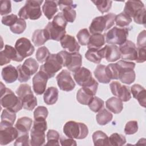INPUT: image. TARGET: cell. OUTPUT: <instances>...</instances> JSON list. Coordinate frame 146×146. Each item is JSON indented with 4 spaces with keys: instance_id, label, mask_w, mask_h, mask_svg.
Instances as JSON below:
<instances>
[{
    "instance_id": "obj_34",
    "label": "cell",
    "mask_w": 146,
    "mask_h": 146,
    "mask_svg": "<svg viewBox=\"0 0 146 146\" xmlns=\"http://www.w3.org/2000/svg\"><path fill=\"white\" fill-rule=\"evenodd\" d=\"M16 119V114L5 108L1 114V121L0 125L13 126Z\"/></svg>"
},
{
    "instance_id": "obj_47",
    "label": "cell",
    "mask_w": 146,
    "mask_h": 146,
    "mask_svg": "<svg viewBox=\"0 0 146 146\" xmlns=\"http://www.w3.org/2000/svg\"><path fill=\"white\" fill-rule=\"evenodd\" d=\"M50 54L48 49L46 47L42 46L37 50L35 57L38 62L39 63H43L46 62Z\"/></svg>"
},
{
    "instance_id": "obj_21",
    "label": "cell",
    "mask_w": 146,
    "mask_h": 146,
    "mask_svg": "<svg viewBox=\"0 0 146 146\" xmlns=\"http://www.w3.org/2000/svg\"><path fill=\"white\" fill-rule=\"evenodd\" d=\"M145 9L144 5L141 1H128L125 2L123 12L133 18Z\"/></svg>"
},
{
    "instance_id": "obj_11",
    "label": "cell",
    "mask_w": 146,
    "mask_h": 146,
    "mask_svg": "<svg viewBox=\"0 0 146 146\" xmlns=\"http://www.w3.org/2000/svg\"><path fill=\"white\" fill-rule=\"evenodd\" d=\"M62 67L56 54H52L50 55L45 63L40 66L39 71L43 72L48 79H50L53 78L55 73L61 70Z\"/></svg>"
},
{
    "instance_id": "obj_50",
    "label": "cell",
    "mask_w": 146,
    "mask_h": 146,
    "mask_svg": "<svg viewBox=\"0 0 146 146\" xmlns=\"http://www.w3.org/2000/svg\"><path fill=\"white\" fill-rule=\"evenodd\" d=\"M18 71V80L19 82H26L31 78V75L23 67L22 64H19L17 67Z\"/></svg>"
},
{
    "instance_id": "obj_18",
    "label": "cell",
    "mask_w": 146,
    "mask_h": 146,
    "mask_svg": "<svg viewBox=\"0 0 146 146\" xmlns=\"http://www.w3.org/2000/svg\"><path fill=\"white\" fill-rule=\"evenodd\" d=\"M19 132L15 127L13 126L0 125V144L7 145L18 136Z\"/></svg>"
},
{
    "instance_id": "obj_28",
    "label": "cell",
    "mask_w": 146,
    "mask_h": 146,
    "mask_svg": "<svg viewBox=\"0 0 146 146\" xmlns=\"http://www.w3.org/2000/svg\"><path fill=\"white\" fill-rule=\"evenodd\" d=\"M33 120L30 117L23 116L19 118L15 124V127L18 130L19 133H28L32 125Z\"/></svg>"
},
{
    "instance_id": "obj_13",
    "label": "cell",
    "mask_w": 146,
    "mask_h": 146,
    "mask_svg": "<svg viewBox=\"0 0 146 146\" xmlns=\"http://www.w3.org/2000/svg\"><path fill=\"white\" fill-rule=\"evenodd\" d=\"M56 2L67 22H74L76 17V12L74 9L76 8V5L74 4L72 1H58Z\"/></svg>"
},
{
    "instance_id": "obj_54",
    "label": "cell",
    "mask_w": 146,
    "mask_h": 146,
    "mask_svg": "<svg viewBox=\"0 0 146 146\" xmlns=\"http://www.w3.org/2000/svg\"><path fill=\"white\" fill-rule=\"evenodd\" d=\"M0 14L1 15H7L11 12V3L10 1H1Z\"/></svg>"
},
{
    "instance_id": "obj_41",
    "label": "cell",
    "mask_w": 146,
    "mask_h": 146,
    "mask_svg": "<svg viewBox=\"0 0 146 146\" xmlns=\"http://www.w3.org/2000/svg\"><path fill=\"white\" fill-rule=\"evenodd\" d=\"M110 145L121 146L126 143V139L124 136L117 133H113L108 137Z\"/></svg>"
},
{
    "instance_id": "obj_57",
    "label": "cell",
    "mask_w": 146,
    "mask_h": 146,
    "mask_svg": "<svg viewBox=\"0 0 146 146\" xmlns=\"http://www.w3.org/2000/svg\"><path fill=\"white\" fill-rule=\"evenodd\" d=\"M60 143L62 146H76L77 145L76 141L75 140H74L72 138H70L68 137H66L63 136L60 137Z\"/></svg>"
},
{
    "instance_id": "obj_32",
    "label": "cell",
    "mask_w": 146,
    "mask_h": 146,
    "mask_svg": "<svg viewBox=\"0 0 146 146\" xmlns=\"http://www.w3.org/2000/svg\"><path fill=\"white\" fill-rule=\"evenodd\" d=\"M32 42L36 46L43 45L48 39L44 29H37L34 31L32 35Z\"/></svg>"
},
{
    "instance_id": "obj_56",
    "label": "cell",
    "mask_w": 146,
    "mask_h": 146,
    "mask_svg": "<svg viewBox=\"0 0 146 146\" xmlns=\"http://www.w3.org/2000/svg\"><path fill=\"white\" fill-rule=\"evenodd\" d=\"M137 57L136 60L137 63H143L146 60V47H137Z\"/></svg>"
},
{
    "instance_id": "obj_33",
    "label": "cell",
    "mask_w": 146,
    "mask_h": 146,
    "mask_svg": "<svg viewBox=\"0 0 146 146\" xmlns=\"http://www.w3.org/2000/svg\"><path fill=\"white\" fill-rule=\"evenodd\" d=\"M92 140L95 146L110 145L108 136L102 131H96L92 134Z\"/></svg>"
},
{
    "instance_id": "obj_55",
    "label": "cell",
    "mask_w": 146,
    "mask_h": 146,
    "mask_svg": "<svg viewBox=\"0 0 146 146\" xmlns=\"http://www.w3.org/2000/svg\"><path fill=\"white\" fill-rule=\"evenodd\" d=\"M137 47H146V31H141L137 38Z\"/></svg>"
},
{
    "instance_id": "obj_58",
    "label": "cell",
    "mask_w": 146,
    "mask_h": 146,
    "mask_svg": "<svg viewBox=\"0 0 146 146\" xmlns=\"http://www.w3.org/2000/svg\"><path fill=\"white\" fill-rule=\"evenodd\" d=\"M133 21L135 23L140 25H145V9L138 14L133 18Z\"/></svg>"
},
{
    "instance_id": "obj_10",
    "label": "cell",
    "mask_w": 146,
    "mask_h": 146,
    "mask_svg": "<svg viewBox=\"0 0 146 146\" xmlns=\"http://www.w3.org/2000/svg\"><path fill=\"white\" fill-rule=\"evenodd\" d=\"M129 28H121L114 26L105 35L106 42L110 44L121 46L127 41Z\"/></svg>"
},
{
    "instance_id": "obj_31",
    "label": "cell",
    "mask_w": 146,
    "mask_h": 146,
    "mask_svg": "<svg viewBox=\"0 0 146 146\" xmlns=\"http://www.w3.org/2000/svg\"><path fill=\"white\" fill-rule=\"evenodd\" d=\"M59 91L55 87H48L44 92V102L47 105L54 104L58 99Z\"/></svg>"
},
{
    "instance_id": "obj_51",
    "label": "cell",
    "mask_w": 146,
    "mask_h": 146,
    "mask_svg": "<svg viewBox=\"0 0 146 146\" xmlns=\"http://www.w3.org/2000/svg\"><path fill=\"white\" fill-rule=\"evenodd\" d=\"M29 142V133H19L14 144L15 146H27L30 145Z\"/></svg>"
},
{
    "instance_id": "obj_30",
    "label": "cell",
    "mask_w": 146,
    "mask_h": 146,
    "mask_svg": "<svg viewBox=\"0 0 146 146\" xmlns=\"http://www.w3.org/2000/svg\"><path fill=\"white\" fill-rule=\"evenodd\" d=\"M106 43L104 35L100 33L94 34L90 36L87 44L88 48L100 49Z\"/></svg>"
},
{
    "instance_id": "obj_15",
    "label": "cell",
    "mask_w": 146,
    "mask_h": 146,
    "mask_svg": "<svg viewBox=\"0 0 146 146\" xmlns=\"http://www.w3.org/2000/svg\"><path fill=\"white\" fill-rule=\"evenodd\" d=\"M110 87L112 94L122 102H126L131 99V91L127 86L121 85L119 82L113 81L110 84Z\"/></svg>"
},
{
    "instance_id": "obj_46",
    "label": "cell",
    "mask_w": 146,
    "mask_h": 146,
    "mask_svg": "<svg viewBox=\"0 0 146 146\" xmlns=\"http://www.w3.org/2000/svg\"><path fill=\"white\" fill-rule=\"evenodd\" d=\"M90 34L87 29H83L79 31L76 34L78 42L82 46L87 45L90 38Z\"/></svg>"
},
{
    "instance_id": "obj_7",
    "label": "cell",
    "mask_w": 146,
    "mask_h": 146,
    "mask_svg": "<svg viewBox=\"0 0 146 146\" xmlns=\"http://www.w3.org/2000/svg\"><path fill=\"white\" fill-rule=\"evenodd\" d=\"M16 94L21 100L24 109L31 111L37 105L36 98L34 95L29 84H21L17 89Z\"/></svg>"
},
{
    "instance_id": "obj_2",
    "label": "cell",
    "mask_w": 146,
    "mask_h": 146,
    "mask_svg": "<svg viewBox=\"0 0 146 146\" xmlns=\"http://www.w3.org/2000/svg\"><path fill=\"white\" fill-rule=\"evenodd\" d=\"M115 17L116 14L111 13L95 18L90 25V32L94 34H102V33L107 31L114 25Z\"/></svg>"
},
{
    "instance_id": "obj_29",
    "label": "cell",
    "mask_w": 146,
    "mask_h": 146,
    "mask_svg": "<svg viewBox=\"0 0 146 146\" xmlns=\"http://www.w3.org/2000/svg\"><path fill=\"white\" fill-rule=\"evenodd\" d=\"M42 11L46 18L50 20L58 11V4L55 1H45L42 6Z\"/></svg>"
},
{
    "instance_id": "obj_48",
    "label": "cell",
    "mask_w": 146,
    "mask_h": 146,
    "mask_svg": "<svg viewBox=\"0 0 146 146\" xmlns=\"http://www.w3.org/2000/svg\"><path fill=\"white\" fill-rule=\"evenodd\" d=\"M51 23L54 26L64 30H66L67 24V22L64 18L62 12L59 13L54 17Z\"/></svg>"
},
{
    "instance_id": "obj_20",
    "label": "cell",
    "mask_w": 146,
    "mask_h": 146,
    "mask_svg": "<svg viewBox=\"0 0 146 146\" xmlns=\"http://www.w3.org/2000/svg\"><path fill=\"white\" fill-rule=\"evenodd\" d=\"M48 79L46 74L40 71L33 78V88L36 95H42L45 92Z\"/></svg>"
},
{
    "instance_id": "obj_45",
    "label": "cell",
    "mask_w": 146,
    "mask_h": 146,
    "mask_svg": "<svg viewBox=\"0 0 146 146\" xmlns=\"http://www.w3.org/2000/svg\"><path fill=\"white\" fill-rule=\"evenodd\" d=\"M26 28V22L25 19L21 18H18L17 21L14 25L10 27V31L14 34H22Z\"/></svg>"
},
{
    "instance_id": "obj_38",
    "label": "cell",
    "mask_w": 146,
    "mask_h": 146,
    "mask_svg": "<svg viewBox=\"0 0 146 146\" xmlns=\"http://www.w3.org/2000/svg\"><path fill=\"white\" fill-rule=\"evenodd\" d=\"M85 58L88 60L96 64H99L102 59L99 49L95 48H89L85 54Z\"/></svg>"
},
{
    "instance_id": "obj_4",
    "label": "cell",
    "mask_w": 146,
    "mask_h": 146,
    "mask_svg": "<svg viewBox=\"0 0 146 146\" xmlns=\"http://www.w3.org/2000/svg\"><path fill=\"white\" fill-rule=\"evenodd\" d=\"M64 135L70 138L83 139L88 134L87 126L81 122L68 121L65 123L63 129Z\"/></svg>"
},
{
    "instance_id": "obj_22",
    "label": "cell",
    "mask_w": 146,
    "mask_h": 146,
    "mask_svg": "<svg viewBox=\"0 0 146 146\" xmlns=\"http://www.w3.org/2000/svg\"><path fill=\"white\" fill-rule=\"evenodd\" d=\"M48 39L59 41L66 35V30L60 29L54 26L51 22H48L44 29Z\"/></svg>"
},
{
    "instance_id": "obj_53",
    "label": "cell",
    "mask_w": 146,
    "mask_h": 146,
    "mask_svg": "<svg viewBox=\"0 0 146 146\" xmlns=\"http://www.w3.org/2000/svg\"><path fill=\"white\" fill-rule=\"evenodd\" d=\"M18 19V18L17 15L14 14L5 15L2 18L1 22L3 25L7 26H12L15 23V22Z\"/></svg>"
},
{
    "instance_id": "obj_12",
    "label": "cell",
    "mask_w": 146,
    "mask_h": 146,
    "mask_svg": "<svg viewBox=\"0 0 146 146\" xmlns=\"http://www.w3.org/2000/svg\"><path fill=\"white\" fill-rule=\"evenodd\" d=\"M56 79L59 88L62 91L69 92L73 90L75 87V83L70 72L67 70H63L58 74Z\"/></svg>"
},
{
    "instance_id": "obj_17",
    "label": "cell",
    "mask_w": 146,
    "mask_h": 146,
    "mask_svg": "<svg viewBox=\"0 0 146 146\" xmlns=\"http://www.w3.org/2000/svg\"><path fill=\"white\" fill-rule=\"evenodd\" d=\"M11 60L18 62H22L23 59L19 55L15 47L6 44L3 50L0 52L1 66L9 63Z\"/></svg>"
},
{
    "instance_id": "obj_36",
    "label": "cell",
    "mask_w": 146,
    "mask_h": 146,
    "mask_svg": "<svg viewBox=\"0 0 146 146\" xmlns=\"http://www.w3.org/2000/svg\"><path fill=\"white\" fill-rule=\"evenodd\" d=\"M112 114L105 108L99 111L96 116V121L100 125H104L108 124L112 120Z\"/></svg>"
},
{
    "instance_id": "obj_42",
    "label": "cell",
    "mask_w": 146,
    "mask_h": 146,
    "mask_svg": "<svg viewBox=\"0 0 146 146\" xmlns=\"http://www.w3.org/2000/svg\"><path fill=\"white\" fill-rule=\"evenodd\" d=\"M106 72L107 76L111 79H119V70L118 66L115 63H110L106 67Z\"/></svg>"
},
{
    "instance_id": "obj_44",
    "label": "cell",
    "mask_w": 146,
    "mask_h": 146,
    "mask_svg": "<svg viewBox=\"0 0 146 146\" xmlns=\"http://www.w3.org/2000/svg\"><path fill=\"white\" fill-rule=\"evenodd\" d=\"M104 104V102L102 99L97 96H94L88 106L92 111L98 112L103 108Z\"/></svg>"
},
{
    "instance_id": "obj_39",
    "label": "cell",
    "mask_w": 146,
    "mask_h": 146,
    "mask_svg": "<svg viewBox=\"0 0 146 146\" xmlns=\"http://www.w3.org/2000/svg\"><path fill=\"white\" fill-rule=\"evenodd\" d=\"M22 66L28 71V72L31 75H33L38 71L39 64L35 59L32 58H29L25 60Z\"/></svg>"
},
{
    "instance_id": "obj_43",
    "label": "cell",
    "mask_w": 146,
    "mask_h": 146,
    "mask_svg": "<svg viewBox=\"0 0 146 146\" xmlns=\"http://www.w3.org/2000/svg\"><path fill=\"white\" fill-rule=\"evenodd\" d=\"M95 6L97 7V9L102 14L108 12L112 6V1L108 0H98V1H92Z\"/></svg>"
},
{
    "instance_id": "obj_49",
    "label": "cell",
    "mask_w": 146,
    "mask_h": 146,
    "mask_svg": "<svg viewBox=\"0 0 146 146\" xmlns=\"http://www.w3.org/2000/svg\"><path fill=\"white\" fill-rule=\"evenodd\" d=\"M48 114L47 108L44 106H38L34 111V120H46Z\"/></svg>"
},
{
    "instance_id": "obj_26",
    "label": "cell",
    "mask_w": 146,
    "mask_h": 146,
    "mask_svg": "<svg viewBox=\"0 0 146 146\" xmlns=\"http://www.w3.org/2000/svg\"><path fill=\"white\" fill-rule=\"evenodd\" d=\"M1 74L3 80L7 83H12L15 82L18 77L17 68L11 64L3 67Z\"/></svg>"
},
{
    "instance_id": "obj_37",
    "label": "cell",
    "mask_w": 146,
    "mask_h": 146,
    "mask_svg": "<svg viewBox=\"0 0 146 146\" xmlns=\"http://www.w3.org/2000/svg\"><path fill=\"white\" fill-rule=\"evenodd\" d=\"M115 22L119 27L127 28L132 22V18L123 11L119 14L116 15Z\"/></svg>"
},
{
    "instance_id": "obj_16",
    "label": "cell",
    "mask_w": 146,
    "mask_h": 146,
    "mask_svg": "<svg viewBox=\"0 0 146 146\" xmlns=\"http://www.w3.org/2000/svg\"><path fill=\"white\" fill-rule=\"evenodd\" d=\"M121 58L127 60H136L137 57V48L131 40L127 41L119 47Z\"/></svg>"
},
{
    "instance_id": "obj_23",
    "label": "cell",
    "mask_w": 146,
    "mask_h": 146,
    "mask_svg": "<svg viewBox=\"0 0 146 146\" xmlns=\"http://www.w3.org/2000/svg\"><path fill=\"white\" fill-rule=\"evenodd\" d=\"M62 47L69 52H77L80 50V46L74 36L71 35H65L60 40Z\"/></svg>"
},
{
    "instance_id": "obj_24",
    "label": "cell",
    "mask_w": 146,
    "mask_h": 146,
    "mask_svg": "<svg viewBox=\"0 0 146 146\" xmlns=\"http://www.w3.org/2000/svg\"><path fill=\"white\" fill-rule=\"evenodd\" d=\"M131 92L133 98L137 99L140 105L144 108L145 107L146 90L139 84H134L131 87Z\"/></svg>"
},
{
    "instance_id": "obj_3",
    "label": "cell",
    "mask_w": 146,
    "mask_h": 146,
    "mask_svg": "<svg viewBox=\"0 0 146 146\" xmlns=\"http://www.w3.org/2000/svg\"><path fill=\"white\" fill-rule=\"evenodd\" d=\"M47 125L46 120H34L33 126L31 129L30 145L32 146H41L45 144L46 135Z\"/></svg>"
},
{
    "instance_id": "obj_5",
    "label": "cell",
    "mask_w": 146,
    "mask_h": 146,
    "mask_svg": "<svg viewBox=\"0 0 146 146\" xmlns=\"http://www.w3.org/2000/svg\"><path fill=\"white\" fill-rule=\"evenodd\" d=\"M43 2L42 0L27 1L25 5L19 10V17L23 19L36 20L39 19L42 16L40 5Z\"/></svg>"
},
{
    "instance_id": "obj_19",
    "label": "cell",
    "mask_w": 146,
    "mask_h": 146,
    "mask_svg": "<svg viewBox=\"0 0 146 146\" xmlns=\"http://www.w3.org/2000/svg\"><path fill=\"white\" fill-rule=\"evenodd\" d=\"M99 52L102 58H105L108 62H115L121 57L119 47L113 44L105 45L99 49Z\"/></svg>"
},
{
    "instance_id": "obj_1",
    "label": "cell",
    "mask_w": 146,
    "mask_h": 146,
    "mask_svg": "<svg viewBox=\"0 0 146 146\" xmlns=\"http://www.w3.org/2000/svg\"><path fill=\"white\" fill-rule=\"evenodd\" d=\"M56 55L62 66L67 67L72 72H75L81 67L82 57L78 52H69L63 50L58 52Z\"/></svg>"
},
{
    "instance_id": "obj_8",
    "label": "cell",
    "mask_w": 146,
    "mask_h": 146,
    "mask_svg": "<svg viewBox=\"0 0 146 146\" xmlns=\"http://www.w3.org/2000/svg\"><path fill=\"white\" fill-rule=\"evenodd\" d=\"M0 100L2 107L14 113H17L23 107L22 101L19 98L8 88H6V92L1 95Z\"/></svg>"
},
{
    "instance_id": "obj_27",
    "label": "cell",
    "mask_w": 146,
    "mask_h": 146,
    "mask_svg": "<svg viewBox=\"0 0 146 146\" xmlns=\"http://www.w3.org/2000/svg\"><path fill=\"white\" fill-rule=\"evenodd\" d=\"M107 108L115 114L119 113L123 109V102L117 98L111 97L106 102Z\"/></svg>"
},
{
    "instance_id": "obj_9",
    "label": "cell",
    "mask_w": 146,
    "mask_h": 146,
    "mask_svg": "<svg viewBox=\"0 0 146 146\" xmlns=\"http://www.w3.org/2000/svg\"><path fill=\"white\" fill-rule=\"evenodd\" d=\"M116 64L119 70V79L122 83L126 84L132 83L136 78V74L133 70L135 67V63L134 62L121 60L117 62Z\"/></svg>"
},
{
    "instance_id": "obj_14",
    "label": "cell",
    "mask_w": 146,
    "mask_h": 146,
    "mask_svg": "<svg viewBox=\"0 0 146 146\" xmlns=\"http://www.w3.org/2000/svg\"><path fill=\"white\" fill-rule=\"evenodd\" d=\"M15 48L23 59L31 55L35 51L34 46L30 40L26 38H21L17 39L15 44Z\"/></svg>"
},
{
    "instance_id": "obj_25",
    "label": "cell",
    "mask_w": 146,
    "mask_h": 146,
    "mask_svg": "<svg viewBox=\"0 0 146 146\" xmlns=\"http://www.w3.org/2000/svg\"><path fill=\"white\" fill-rule=\"evenodd\" d=\"M96 93L87 87H82L76 93L77 101L83 104L88 105Z\"/></svg>"
},
{
    "instance_id": "obj_52",
    "label": "cell",
    "mask_w": 146,
    "mask_h": 146,
    "mask_svg": "<svg viewBox=\"0 0 146 146\" xmlns=\"http://www.w3.org/2000/svg\"><path fill=\"white\" fill-rule=\"evenodd\" d=\"M138 131V123L137 121L131 120L128 121L124 128V132L126 135H132Z\"/></svg>"
},
{
    "instance_id": "obj_35",
    "label": "cell",
    "mask_w": 146,
    "mask_h": 146,
    "mask_svg": "<svg viewBox=\"0 0 146 146\" xmlns=\"http://www.w3.org/2000/svg\"><path fill=\"white\" fill-rule=\"evenodd\" d=\"M106 67V66L103 64H98L94 72V75L99 82L104 84L109 83L111 81V79L107 75Z\"/></svg>"
},
{
    "instance_id": "obj_40",
    "label": "cell",
    "mask_w": 146,
    "mask_h": 146,
    "mask_svg": "<svg viewBox=\"0 0 146 146\" xmlns=\"http://www.w3.org/2000/svg\"><path fill=\"white\" fill-rule=\"evenodd\" d=\"M46 145H59L60 135L59 132L54 129H49L46 135Z\"/></svg>"
},
{
    "instance_id": "obj_6",
    "label": "cell",
    "mask_w": 146,
    "mask_h": 146,
    "mask_svg": "<svg viewBox=\"0 0 146 146\" xmlns=\"http://www.w3.org/2000/svg\"><path fill=\"white\" fill-rule=\"evenodd\" d=\"M74 78L78 85L82 87H87L96 93L98 83L92 77L91 71L86 67H80L74 72Z\"/></svg>"
}]
</instances>
